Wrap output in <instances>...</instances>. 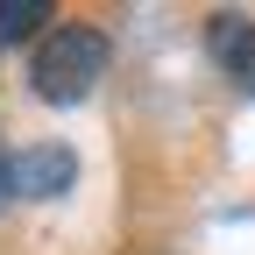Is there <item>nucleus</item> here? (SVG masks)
Instances as JSON below:
<instances>
[{"instance_id": "obj_4", "label": "nucleus", "mask_w": 255, "mask_h": 255, "mask_svg": "<svg viewBox=\"0 0 255 255\" xmlns=\"http://www.w3.org/2000/svg\"><path fill=\"white\" fill-rule=\"evenodd\" d=\"M50 21V0H0V43H28Z\"/></svg>"}, {"instance_id": "obj_5", "label": "nucleus", "mask_w": 255, "mask_h": 255, "mask_svg": "<svg viewBox=\"0 0 255 255\" xmlns=\"http://www.w3.org/2000/svg\"><path fill=\"white\" fill-rule=\"evenodd\" d=\"M7 191H14V184H7V156H0V199H7Z\"/></svg>"}, {"instance_id": "obj_2", "label": "nucleus", "mask_w": 255, "mask_h": 255, "mask_svg": "<svg viewBox=\"0 0 255 255\" xmlns=\"http://www.w3.org/2000/svg\"><path fill=\"white\" fill-rule=\"evenodd\" d=\"M71 177H78V156L64 149V142H43V149L7 156V184L21 191V199H57V191H71Z\"/></svg>"}, {"instance_id": "obj_3", "label": "nucleus", "mask_w": 255, "mask_h": 255, "mask_svg": "<svg viewBox=\"0 0 255 255\" xmlns=\"http://www.w3.org/2000/svg\"><path fill=\"white\" fill-rule=\"evenodd\" d=\"M206 43H213V64H220V71H234L241 85H255V21L248 14H213L206 21Z\"/></svg>"}, {"instance_id": "obj_1", "label": "nucleus", "mask_w": 255, "mask_h": 255, "mask_svg": "<svg viewBox=\"0 0 255 255\" xmlns=\"http://www.w3.org/2000/svg\"><path fill=\"white\" fill-rule=\"evenodd\" d=\"M107 36L100 28H85V21H71V28H57V36H43V50H36V64H28V78H36V100H50V107H78L92 85L107 78Z\"/></svg>"}]
</instances>
